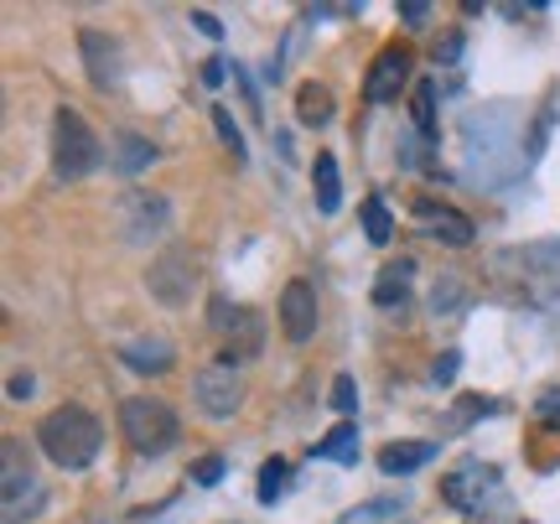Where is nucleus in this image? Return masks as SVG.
Instances as JSON below:
<instances>
[{
    "instance_id": "25",
    "label": "nucleus",
    "mask_w": 560,
    "mask_h": 524,
    "mask_svg": "<svg viewBox=\"0 0 560 524\" xmlns=\"http://www.w3.org/2000/svg\"><path fill=\"white\" fill-rule=\"evenodd\" d=\"M213 125H219L223 145L234 151V162H244V156H249V145H244V130H240V125H234V115H229L223 104H213Z\"/></svg>"
},
{
    "instance_id": "20",
    "label": "nucleus",
    "mask_w": 560,
    "mask_h": 524,
    "mask_svg": "<svg viewBox=\"0 0 560 524\" xmlns=\"http://www.w3.org/2000/svg\"><path fill=\"white\" fill-rule=\"evenodd\" d=\"M488 478H493L488 467H478V463H462L457 473H452V478L441 484V493H446V504H457V509H467V514H472V509H478V493H472V488H482V484H488Z\"/></svg>"
},
{
    "instance_id": "16",
    "label": "nucleus",
    "mask_w": 560,
    "mask_h": 524,
    "mask_svg": "<svg viewBox=\"0 0 560 524\" xmlns=\"http://www.w3.org/2000/svg\"><path fill=\"white\" fill-rule=\"evenodd\" d=\"M312 193H317V213H338L342 208V177H338V156L332 151H317V162H312Z\"/></svg>"
},
{
    "instance_id": "34",
    "label": "nucleus",
    "mask_w": 560,
    "mask_h": 524,
    "mask_svg": "<svg viewBox=\"0 0 560 524\" xmlns=\"http://www.w3.org/2000/svg\"><path fill=\"white\" fill-rule=\"evenodd\" d=\"M457 58H462V37L452 32V37H446V42L436 47V62H457Z\"/></svg>"
},
{
    "instance_id": "1",
    "label": "nucleus",
    "mask_w": 560,
    "mask_h": 524,
    "mask_svg": "<svg viewBox=\"0 0 560 524\" xmlns=\"http://www.w3.org/2000/svg\"><path fill=\"white\" fill-rule=\"evenodd\" d=\"M37 446L42 457L62 473H83V467L100 457L104 446V426L94 410H83V405H58V410H47L37 421Z\"/></svg>"
},
{
    "instance_id": "13",
    "label": "nucleus",
    "mask_w": 560,
    "mask_h": 524,
    "mask_svg": "<svg viewBox=\"0 0 560 524\" xmlns=\"http://www.w3.org/2000/svg\"><path fill=\"white\" fill-rule=\"evenodd\" d=\"M229 348H223V363L234 359H260V343H265V327H260V312H249V306H240L234 317H229Z\"/></svg>"
},
{
    "instance_id": "10",
    "label": "nucleus",
    "mask_w": 560,
    "mask_h": 524,
    "mask_svg": "<svg viewBox=\"0 0 560 524\" xmlns=\"http://www.w3.org/2000/svg\"><path fill=\"white\" fill-rule=\"evenodd\" d=\"M280 333L291 338V343H306L312 333H317V291H312V281H291L285 291H280Z\"/></svg>"
},
{
    "instance_id": "9",
    "label": "nucleus",
    "mask_w": 560,
    "mask_h": 524,
    "mask_svg": "<svg viewBox=\"0 0 560 524\" xmlns=\"http://www.w3.org/2000/svg\"><path fill=\"white\" fill-rule=\"evenodd\" d=\"M416 223L431 234L436 244H452V249H467L472 244V219L467 213H457L452 202H436V198H416Z\"/></svg>"
},
{
    "instance_id": "17",
    "label": "nucleus",
    "mask_w": 560,
    "mask_h": 524,
    "mask_svg": "<svg viewBox=\"0 0 560 524\" xmlns=\"http://www.w3.org/2000/svg\"><path fill=\"white\" fill-rule=\"evenodd\" d=\"M332 115H338V104H332V89L317 79H306L296 89V120L312 125V130H322V125H332Z\"/></svg>"
},
{
    "instance_id": "28",
    "label": "nucleus",
    "mask_w": 560,
    "mask_h": 524,
    "mask_svg": "<svg viewBox=\"0 0 560 524\" xmlns=\"http://www.w3.org/2000/svg\"><path fill=\"white\" fill-rule=\"evenodd\" d=\"M400 21L410 32H425V26H431V5H425V0H400Z\"/></svg>"
},
{
    "instance_id": "6",
    "label": "nucleus",
    "mask_w": 560,
    "mask_h": 524,
    "mask_svg": "<svg viewBox=\"0 0 560 524\" xmlns=\"http://www.w3.org/2000/svg\"><path fill=\"white\" fill-rule=\"evenodd\" d=\"M145 291L161 306H172V312L192 302V291H198V260H192V249L166 244L156 260H151V270H145Z\"/></svg>"
},
{
    "instance_id": "29",
    "label": "nucleus",
    "mask_w": 560,
    "mask_h": 524,
    "mask_svg": "<svg viewBox=\"0 0 560 524\" xmlns=\"http://www.w3.org/2000/svg\"><path fill=\"white\" fill-rule=\"evenodd\" d=\"M550 125H556V109H545L540 120H535V136H529V162H540L545 141H550Z\"/></svg>"
},
{
    "instance_id": "27",
    "label": "nucleus",
    "mask_w": 560,
    "mask_h": 524,
    "mask_svg": "<svg viewBox=\"0 0 560 524\" xmlns=\"http://www.w3.org/2000/svg\"><path fill=\"white\" fill-rule=\"evenodd\" d=\"M223 467H229V463H223L219 452H213V457H198V463H192V484H198V488L223 484Z\"/></svg>"
},
{
    "instance_id": "5",
    "label": "nucleus",
    "mask_w": 560,
    "mask_h": 524,
    "mask_svg": "<svg viewBox=\"0 0 560 524\" xmlns=\"http://www.w3.org/2000/svg\"><path fill=\"white\" fill-rule=\"evenodd\" d=\"M115 229L125 244H161L172 234V202L156 187H125L115 198Z\"/></svg>"
},
{
    "instance_id": "35",
    "label": "nucleus",
    "mask_w": 560,
    "mask_h": 524,
    "mask_svg": "<svg viewBox=\"0 0 560 524\" xmlns=\"http://www.w3.org/2000/svg\"><path fill=\"white\" fill-rule=\"evenodd\" d=\"M11 400H32V374H16V380H11Z\"/></svg>"
},
{
    "instance_id": "26",
    "label": "nucleus",
    "mask_w": 560,
    "mask_h": 524,
    "mask_svg": "<svg viewBox=\"0 0 560 524\" xmlns=\"http://www.w3.org/2000/svg\"><path fill=\"white\" fill-rule=\"evenodd\" d=\"M332 410H338L342 421L359 416V384H353V374H338V380H332Z\"/></svg>"
},
{
    "instance_id": "30",
    "label": "nucleus",
    "mask_w": 560,
    "mask_h": 524,
    "mask_svg": "<svg viewBox=\"0 0 560 524\" xmlns=\"http://www.w3.org/2000/svg\"><path fill=\"white\" fill-rule=\"evenodd\" d=\"M187 21H192V26H198L202 37H213V42H219V37H223V21H219V16H213V11H192V16H187Z\"/></svg>"
},
{
    "instance_id": "24",
    "label": "nucleus",
    "mask_w": 560,
    "mask_h": 524,
    "mask_svg": "<svg viewBox=\"0 0 560 524\" xmlns=\"http://www.w3.org/2000/svg\"><path fill=\"white\" fill-rule=\"evenodd\" d=\"M363 234H369V244H389V234H395V219H389L384 198H369V202H363Z\"/></svg>"
},
{
    "instance_id": "3",
    "label": "nucleus",
    "mask_w": 560,
    "mask_h": 524,
    "mask_svg": "<svg viewBox=\"0 0 560 524\" xmlns=\"http://www.w3.org/2000/svg\"><path fill=\"white\" fill-rule=\"evenodd\" d=\"M100 141H94V130L83 120L79 109H68L62 104L58 115H52V177L58 182H83L94 166H100Z\"/></svg>"
},
{
    "instance_id": "11",
    "label": "nucleus",
    "mask_w": 560,
    "mask_h": 524,
    "mask_svg": "<svg viewBox=\"0 0 560 524\" xmlns=\"http://www.w3.org/2000/svg\"><path fill=\"white\" fill-rule=\"evenodd\" d=\"M79 47H83V62H89V83H94L100 94L120 89V79H125V62H120L125 53H120V42L104 37V32H83Z\"/></svg>"
},
{
    "instance_id": "7",
    "label": "nucleus",
    "mask_w": 560,
    "mask_h": 524,
    "mask_svg": "<svg viewBox=\"0 0 560 524\" xmlns=\"http://www.w3.org/2000/svg\"><path fill=\"white\" fill-rule=\"evenodd\" d=\"M192 400H198V410L208 416V421H229L234 410L244 405V380L234 363H208V369H198L192 374Z\"/></svg>"
},
{
    "instance_id": "32",
    "label": "nucleus",
    "mask_w": 560,
    "mask_h": 524,
    "mask_svg": "<svg viewBox=\"0 0 560 524\" xmlns=\"http://www.w3.org/2000/svg\"><path fill=\"white\" fill-rule=\"evenodd\" d=\"M223 79H229V68H223V58H208V62H202V83H208V89H219Z\"/></svg>"
},
{
    "instance_id": "18",
    "label": "nucleus",
    "mask_w": 560,
    "mask_h": 524,
    "mask_svg": "<svg viewBox=\"0 0 560 524\" xmlns=\"http://www.w3.org/2000/svg\"><path fill=\"white\" fill-rule=\"evenodd\" d=\"M431 457H436V442H389L380 452V473H389V478H405V473L425 467Z\"/></svg>"
},
{
    "instance_id": "15",
    "label": "nucleus",
    "mask_w": 560,
    "mask_h": 524,
    "mask_svg": "<svg viewBox=\"0 0 560 524\" xmlns=\"http://www.w3.org/2000/svg\"><path fill=\"white\" fill-rule=\"evenodd\" d=\"M109 162H115V172H120V177H140L145 166L156 162V145L145 141V136H136V130H120V136H115V145H109Z\"/></svg>"
},
{
    "instance_id": "12",
    "label": "nucleus",
    "mask_w": 560,
    "mask_h": 524,
    "mask_svg": "<svg viewBox=\"0 0 560 524\" xmlns=\"http://www.w3.org/2000/svg\"><path fill=\"white\" fill-rule=\"evenodd\" d=\"M410 276H416V260L384 265V276L374 281V306L389 312V317H405V306H410Z\"/></svg>"
},
{
    "instance_id": "22",
    "label": "nucleus",
    "mask_w": 560,
    "mask_h": 524,
    "mask_svg": "<svg viewBox=\"0 0 560 524\" xmlns=\"http://www.w3.org/2000/svg\"><path fill=\"white\" fill-rule=\"evenodd\" d=\"M410 115H416V130L431 141V136H436V83L431 79L416 83V94H410Z\"/></svg>"
},
{
    "instance_id": "21",
    "label": "nucleus",
    "mask_w": 560,
    "mask_h": 524,
    "mask_svg": "<svg viewBox=\"0 0 560 524\" xmlns=\"http://www.w3.org/2000/svg\"><path fill=\"white\" fill-rule=\"evenodd\" d=\"M462 306H467V286H462L457 276L446 270V276L431 286V312H436V317H457Z\"/></svg>"
},
{
    "instance_id": "14",
    "label": "nucleus",
    "mask_w": 560,
    "mask_h": 524,
    "mask_svg": "<svg viewBox=\"0 0 560 524\" xmlns=\"http://www.w3.org/2000/svg\"><path fill=\"white\" fill-rule=\"evenodd\" d=\"M120 363L136 374H166L177 363V348L166 338H130V343H120Z\"/></svg>"
},
{
    "instance_id": "23",
    "label": "nucleus",
    "mask_w": 560,
    "mask_h": 524,
    "mask_svg": "<svg viewBox=\"0 0 560 524\" xmlns=\"http://www.w3.org/2000/svg\"><path fill=\"white\" fill-rule=\"evenodd\" d=\"M285 484H291V463H285V457H270V463L260 467V504L270 509L280 499V493H285Z\"/></svg>"
},
{
    "instance_id": "33",
    "label": "nucleus",
    "mask_w": 560,
    "mask_h": 524,
    "mask_svg": "<svg viewBox=\"0 0 560 524\" xmlns=\"http://www.w3.org/2000/svg\"><path fill=\"white\" fill-rule=\"evenodd\" d=\"M457 363H462V359H457V348H452V353L436 363V384H452V380H457Z\"/></svg>"
},
{
    "instance_id": "31",
    "label": "nucleus",
    "mask_w": 560,
    "mask_h": 524,
    "mask_svg": "<svg viewBox=\"0 0 560 524\" xmlns=\"http://www.w3.org/2000/svg\"><path fill=\"white\" fill-rule=\"evenodd\" d=\"M540 421H550V426H560V389H550V395H540Z\"/></svg>"
},
{
    "instance_id": "2",
    "label": "nucleus",
    "mask_w": 560,
    "mask_h": 524,
    "mask_svg": "<svg viewBox=\"0 0 560 524\" xmlns=\"http://www.w3.org/2000/svg\"><path fill=\"white\" fill-rule=\"evenodd\" d=\"M120 431L140 457H166L182 436V421L156 395H130V400H120Z\"/></svg>"
},
{
    "instance_id": "19",
    "label": "nucleus",
    "mask_w": 560,
    "mask_h": 524,
    "mask_svg": "<svg viewBox=\"0 0 560 524\" xmlns=\"http://www.w3.org/2000/svg\"><path fill=\"white\" fill-rule=\"evenodd\" d=\"M312 463H359V421L332 426V431L312 446Z\"/></svg>"
},
{
    "instance_id": "4",
    "label": "nucleus",
    "mask_w": 560,
    "mask_h": 524,
    "mask_svg": "<svg viewBox=\"0 0 560 524\" xmlns=\"http://www.w3.org/2000/svg\"><path fill=\"white\" fill-rule=\"evenodd\" d=\"M0 499H5V524L37 520L42 509V484L32 473V463H26L21 436H11V431L0 436Z\"/></svg>"
},
{
    "instance_id": "8",
    "label": "nucleus",
    "mask_w": 560,
    "mask_h": 524,
    "mask_svg": "<svg viewBox=\"0 0 560 524\" xmlns=\"http://www.w3.org/2000/svg\"><path fill=\"white\" fill-rule=\"evenodd\" d=\"M410 47H400V42H389L380 58H374V68H369V79H363V100L369 104H400V89L410 83Z\"/></svg>"
}]
</instances>
